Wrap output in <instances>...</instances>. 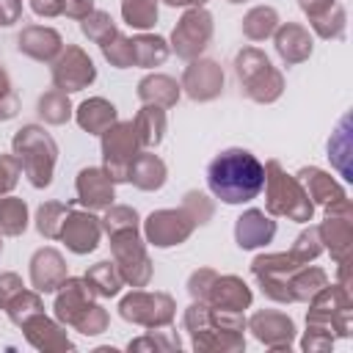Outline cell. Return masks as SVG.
Returning <instances> with one entry per match:
<instances>
[{
	"label": "cell",
	"mask_w": 353,
	"mask_h": 353,
	"mask_svg": "<svg viewBox=\"0 0 353 353\" xmlns=\"http://www.w3.org/2000/svg\"><path fill=\"white\" fill-rule=\"evenodd\" d=\"M265 165L245 149H226L207 168L210 190L226 204H243L256 199L265 188Z\"/></svg>",
	"instance_id": "1"
},
{
	"label": "cell",
	"mask_w": 353,
	"mask_h": 353,
	"mask_svg": "<svg viewBox=\"0 0 353 353\" xmlns=\"http://www.w3.org/2000/svg\"><path fill=\"white\" fill-rule=\"evenodd\" d=\"M14 146H17L19 157H22V165L28 168L30 179H33V185H39V188L47 185V182H50V168H52V154H55L52 141H50L41 130L25 127V130L17 135Z\"/></svg>",
	"instance_id": "2"
},
{
	"label": "cell",
	"mask_w": 353,
	"mask_h": 353,
	"mask_svg": "<svg viewBox=\"0 0 353 353\" xmlns=\"http://www.w3.org/2000/svg\"><path fill=\"white\" fill-rule=\"evenodd\" d=\"M210 30H212L210 28V17L204 11L185 14V19L179 22V28L174 30V47H176V52L185 55V58L196 55L204 47V41L210 39Z\"/></svg>",
	"instance_id": "3"
},
{
	"label": "cell",
	"mask_w": 353,
	"mask_h": 353,
	"mask_svg": "<svg viewBox=\"0 0 353 353\" xmlns=\"http://www.w3.org/2000/svg\"><path fill=\"white\" fill-rule=\"evenodd\" d=\"M91 80H94V63L80 50H69L66 58L55 69V83L66 91H77L80 85H85Z\"/></svg>",
	"instance_id": "4"
},
{
	"label": "cell",
	"mask_w": 353,
	"mask_h": 353,
	"mask_svg": "<svg viewBox=\"0 0 353 353\" xmlns=\"http://www.w3.org/2000/svg\"><path fill=\"white\" fill-rule=\"evenodd\" d=\"M146 232L154 245H171L190 232V223H182V218L176 212H157L149 218Z\"/></svg>",
	"instance_id": "5"
},
{
	"label": "cell",
	"mask_w": 353,
	"mask_h": 353,
	"mask_svg": "<svg viewBox=\"0 0 353 353\" xmlns=\"http://www.w3.org/2000/svg\"><path fill=\"white\" fill-rule=\"evenodd\" d=\"M132 132H135L132 124H121L113 132H108V138H105V160H108V171H110L113 179H124V174L119 168V160L124 157L121 152L132 154V149H135V135Z\"/></svg>",
	"instance_id": "6"
},
{
	"label": "cell",
	"mask_w": 353,
	"mask_h": 353,
	"mask_svg": "<svg viewBox=\"0 0 353 353\" xmlns=\"http://www.w3.org/2000/svg\"><path fill=\"white\" fill-rule=\"evenodd\" d=\"M185 85H188V91L196 97V99H207V97H212V94H218V88H221V74H218V69H215V63H193L190 69H188V74H185Z\"/></svg>",
	"instance_id": "7"
},
{
	"label": "cell",
	"mask_w": 353,
	"mask_h": 353,
	"mask_svg": "<svg viewBox=\"0 0 353 353\" xmlns=\"http://www.w3.org/2000/svg\"><path fill=\"white\" fill-rule=\"evenodd\" d=\"M63 237L69 243L72 251L83 254V251H91L97 245V223L91 215H72L63 226Z\"/></svg>",
	"instance_id": "8"
},
{
	"label": "cell",
	"mask_w": 353,
	"mask_h": 353,
	"mask_svg": "<svg viewBox=\"0 0 353 353\" xmlns=\"http://www.w3.org/2000/svg\"><path fill=\"white\" fill-rule=\"evenodd\" d=\"M270 234H273V223H270L262 212H256V210L245 212V215L240 218V223H237V240H240V245H245V248L262 245L265 240H270Z\"/></svg>",
	"instance_id": "9"
},
{
	"label": "cell",
	"mask_w": 353,
	"mask_h": 353,
	"mask_svg": "<svg viewBox=\"0 0 353 353\" xmlns=\"http://www.w3.org/2000/svg\"><path fill=\"white\" fill-rule=\"evenodd\" d=\"M77 190L83 196L85 204L91 207H105L110 199H113V188H110V179L102 176L99 171H83L80 174V182H77Z\"/></svg>",
	"instance_id": "10"
},
{
	"label": "cell",
	"mask_w": 353,
	"mask_h": 353,
	"mask_svg": "<svg viewBox=\"0 0 353 353\" xmlns=\"http://www.w3.org/2000/svg\"><path fill=\"white\" fill-rule=\"evenodd\" d=\"M19 50H25L36 58H50L58 50V36L52 30L30 28V30H25V36H19Z\"/></svg>",
	"instance_id": "11"
},
{
	"label": "cell",
	"mask_w": 353,
	"mask_h": 353,
	"mask_svg": "<svg viewBox=\"0 0 353 353\" xmlns=\"http://www.w3.org/2000/svg\"><path fill=\"white\" fill-rule=\"evenodd\" d=\"M80 124L85 127V130H91V132H99V130H105L108 124H113V119H116V113H113V105H108L105 99H91V102H85L83 108H80Z\"/></svg>",
	"instance_id": "12"
},
{
	"label": "cell",
	"mask_w": 353,
	"mask_h": 353,
	"mask_svg": "<svg viewBox=\"0 0 353 353\" xmlns=\"http://www.w3.org/2000/svg\"><path fill=\"white\" fill-rule=\"evenodd\" d=\"M163 174H165L163 163L157 157H152V154H143V157H138V163L130 168L127 176H132L135 185H141V188H160L163 185Z\"/></svg>",
	"instance_id": "13"
},
{
	"label": "cell",
	"mask_w": 353,
	"mask_h": 353,
	"mask_svg": "<svg viewBox=\"0 0 353 353\" xmlns=\"http://www.w3.org/2000/svg\"><path fill=\"white\" fill-rule=\"evenodd\" d=\"M141 97L146 102H163V105H171L176 99V85L168 80V77H146L141 83Z\"/></svg>",
	"instance_id": "14"
},
{
	"label": "cell",
	"mask_w": 353,
	"mask_h": 353,
	"mask_svg": "<svg viewBox=\"0 0 353 353\" xmlns=\"http://www.w3.org/2000/svg\"><path fill=\"white\" fill-rule=\"evenodd\" d=\"M124 19L132 28H149L157 19L154 0H124Z\"/></svg>",
	"instance_id": "15"
},
{
	"label": "cell",
	"mask_w": 353,
	"mask_h": 353,
	"mask_svg": "<svg viewBox=\"0 0 353 353\" xmlns=\"http://www.w3.org/2000/svg\"><path fill=\"white\" fill-rule=\"evenodd\" d=\"M132 44V61L143 63V66H152V63H160L165 58V47H163V39H135L130 41Z\"/></svg>",
	"instance_id": "16"
},
{
	"label": "cell",
	"mask_w": 353,
	"mask_h": 353,
	"mask_svg": "<svg viewBox=\"0 0 353 353\" xmlns=\"http://www.w3.org/2000/svg\"><path fill=\"white\" fill-rule=\"evenodd\" d=\"M0 226L8 232V234H17L25 229V204L17 201V199H6L0 204Z\"/></svg>",
	"instance_id": "17"
},
{
	"label": "cell",
	"mask_w": 353,
	"mask_h": 353,
	"mask_svg": "<svg viewBox=\"0 0 353 353\" xmlns=\"http://www.w3.org/2000/svg\"><path fill=\"white\" fill-rule=\"evenodd\" d=\"M138 130H141V141L143 143H157L160 132H163V113L157 108H143V113L138 116Z\"/></svg>",
	"instance_id": "18"
},
{
	"label": "cell",
	"mask_w": 353,
	"mask_h": 353,
	"mask_svg": "<svg viewBox=\"0 0 353 353\" xmlns=\"http://www.w3.org/2000/svg\"><path fill=\"white\" fill-rule=\"evenodd\" d=\"M39 108H41V116H44L47 121H55V124L69 116V102H66L61 94H47Z\"/></svg>",
	"instance_id": "19"
},
{
	"label": "cell",
	"mask_w": 353,
	"mask_h": 353,
	"mask_svg": "<svg viewBox=\"0 0 353 353\" xmlns=\"http://www.w3.org/2000/svg\"><path fill=\"white\" fill-rule=\"evenodd\" d=\"M83 30L97 39V41H108V36H113V25H110V17L105 14H94V17H85L83 22Z\"/></svg>",
	"instance_id": "20"
},
{
	"label": "cell",
	"mask_w": 353,
	"mask_h": 353,
	"mask_svg": "<svg viewBox=\"0 0 353 353\" xmlns=\"http://www.w3.org/2000/svg\"><path fill=\"white\" fill-rule=\"evenodd\" d=\"M248 19L251 22H259V25H245V33L251 36V39H262L265 33H270V28H273V11H265V8H256V11H251L248 14Z\"/></svg>",
	"instance_id": "21"
},
{
	"label": "cell",
	"mask_w": 353,
	"mask_h": 353,
	"mask_svg": "<svg viewBox=\"0 0 353 353\" xmlns=\"http://www.w3.org/2000/svg\"><path fill=\"white\" fill-rule=\"evenodd\" d=\"M116 229V226H127V229H135V212L130 210H113L108 212V229Z\"/></svg>",
	"instance_id": "22"
},
{
	"label": "cell",
	"mask_w": 353,
	"mask_h": 353,
	"mask_svg": "<svg viewBox=\"0 0 353 353\" xmlns=\"http://www.w3.org/2000/svg\"><path fill=\"white\" fill-rule=\"evenodd\" d=\"M19 17V0H0V25H11Z\"/></svg>",
	"instance_id": "23"
},
{
	"label": "cell",
	"mask_w": 353,
	"mask_h": 353,
	"mask_svg": "<svg viewBox=\"0 0 353 353\" xmlns=\"http://www.w3.org/2000/svg\"><path fill=\"white\" fill-rule=\"evenodd\" d=\"M63 8H66V14L80 17V14L91 11V0H63Z\"/></svg>",
	"instance_id": "24"
},
{
	"label": "cell",
	"mask_w": 353,
	"mask_h": 353,
	"mask_svg": "<svg viewBox=\"0 0 353 353\" xmlns=\"http://www.w3.org/2000/svg\"><path fill=\"white\" fill-rule=\"evenodd\" d=\"M61 6H63V0H33V8L39 14H55V11H61Z\"/></svg>",
	"instance_id": "25"
},
{
	"label": "cell",
	"mask_w": 353,
	"mask_h": 353,
	"mask_svg": "<svg viewBox=\"0 0 353 353\" xmlns=\"http://www.w3.org/2000/svg\"><path fill=\"white\" fill-rule=\"evenodd\" d=\"M165 3H171V6H176V3H185V0H165Z\"/></svg>",
	"instance_id": "26"
},
{
	"label": "cell",
	"mask_w": 353,
	"mask_h": 353,
	"mask_svg": "<svg viewBox=\"0 0 353 353\" xmlns=\"http://www.w3.org/2000/svg\"><path fill=\"white\" fill-rule=\"evenodd\" d=\"M193 3H204V0H193Z\"/></svg>",
	"instance_id": "27"
},
{
	"label": "cell",
	"mask_w": 353,
	"mask_h": 353,
	"mask_svg": "<svg viewBox=\"0 0 353 353\" xmlns=\"http://www.w3.org/2000/svg\"><path fill=\"white\" fill-rule=\"evenodd\" d=\"M234 3H237V0H234Z\"/></svg>",
	"instance_id": "28"
}]
</instances>
